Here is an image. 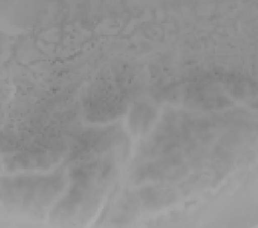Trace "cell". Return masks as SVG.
Segmentation results:
<instances>
[{
    "instance_id": "6da1fadb",
    "label": "cell",
    "mask_w": 258,
    "mask_h": 228,
    "mask_svg": "<svg viewBox=\"0 0 258 228\" xmlns=\"http://www.w3.org/2000/svg\"><path fill=\"white\" fill-rule=\"evenodd\" d=\"M15 183L20 188V195H12L8 198L12 199V202L14 204L19 205L20 207L24 208H40L42 206L48 204V201L51 200L52 196H54L50 195L52 190H54V188H50V183H40V181L33 183V181H31L30 183L22 182L19 183L18 182Z\"/></svg>"
}]
</instances>
